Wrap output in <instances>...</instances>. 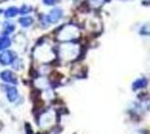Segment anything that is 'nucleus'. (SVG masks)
<instances>
[{"label": "nucleus", "mask_w": 150, "mask_h": 134, "mask_svg": "<svg viewBox=\"0 0 150 134\" xmlns=\"http://www.w3.org/2000/svg\"><path fill=\"white\" fill-rule=\"evenodd\" d=\"M7 94H8V97H9V100H10L11 102L16 101V100H17V97H18V93H17L16 88H13V87L8 88V91H7Z\"/></svg>", "instance_id": "obj_7"}, {"label": "nucleus", "mask_w": 150, "mask_h": 134, "mask_svg": "<svg viewBox=\"0 0 150 134\" xmlns=\"http://www.w3.org/2000/svg\"><path fill=\"white\" fill-rule=\"evenodd\" d=\"M13 25H11V24H8V22H6L5 24V32L6 34H10V32L13 30Z\"/></svg>", "instance_id": "obj_12"}, {"label": "nucleus", "mask_w": 150, "mask_h": 134, "mask_svg": "<svg viewBox=\"0 0 150 134\" xmlns=\"http://www.w3.org/2000/svg\"><path fill=\"white\" fill-rule=\"evenodd\" d=\"M1 78L4 79V81H6V82H9V83H16V78L13 77V75L10 73V72H2L1 73Z\"/></svg>", "instance_id": "obj_6"}, {"label": "nucleus", "mask_w": 150, "mask_h": 134, "mask_svg": "<svg viewBox=\"0 0 150 134\" xmlns=\"http://www.w3.org/2000/svg\"><path fill=\"white\" fill-rule=\"evenodd\" d=\"M10 46V39L8 37H2L0 38V51L1 49H6L7 47Z\"/></svg>", "instance_id": "obj_8"}, {"label": "nucleus", "mask_w": 150, "mask_h": 134, "mask_svg": "<svg viewBox=\"0 0 150 134\" xmlns=\"http://www.w3.org/2000/svg\"><path fill=\"white\" fill-rule=\"evenodd\" d=\"M18 13V10H17V8H15V7H11V8H9L8 10L6 11V16L7 17H13V16H16Z\"/></svg>", "instance_id": "obj_10"}, {"label": "nucleus", "mask_w": 150, "mask_h": 134, "mask_svg": "<svg viewBox=\"0 0 150 134\" xmlns=\"http://www.w3.org/2000/svg\"><path fill=\"white\" fill-rule=\"evenodd\" d=\"M77 36H79V30L74 25H66L58 34V37L62 41H71L77 38Z\"/></svg>", "instance_id": "obj_1"}, {"label": "nucleus", "mask_w": 150, "mask_h": 134, "mask_svg": "<svg viewBox=\"0 0 150 134\" xmlns=\"http://www.w3.org/2000/svg\"><path fill=\"white\" fill-rule=\"evenodd\" d=\"M79 55V48L74 44H66L62 46L61 56L64 59H74Z\"/></svg>", "instance_id": "obj_2"}, {"label": "nucleus", "mask_w": 150, "mask_h": 134, "mask_svg": "<svg viewBox=\"0 0 150 134\" xmlns=\"http://www.w3.org/2000/svg\"><path fill=\"white\" fill-rule=\"evenodd\" d=\"M139 34L144 36H150V24H146L142 26L139 30Z\"/></svg>", "instance_id": "obj_9"}, {"label": "nucleus", "mask_w": 150, "mask_h": 134, "mask_svg": "<svg viewBox=\"0 0 150 134\" xmlns=\"http://www.w3.org/2000/svg\"><path fill=\"white\" fill-rule=\"evenodd\" d=\"M11 62H13V56H11L10 53L6 51V53H4V54L0 55V63H1V64L8 65V64H10Z\"/></svg>", "instance_id": "obj_5"}, {"label": "nucleus", "mask_w": 150, "mask_h": 134, "mask_svg": "<svg viewBox=\"0 0 150 134\" xmlns=\"http://www.w3.org/2000/svg\"><path fill=\"white\" fill-rule=\"evenodd\" d=\"M62 15H63V13L61 9H54V10L50 11V15L46 17V19H47V21H50V24H53V22H56L57 20L61 19Z\"/></svg>", "instance_id": "obj_4"}, {"label": "nucleus", "mask_w": 150, "mask_h": 134, "mask_svg": "<svg viewBox=\"0 0 150 134\" xmlns=\"http://www.w3.org/2000/svg\"><path fill=\"white\" fill-rule=\"evenodd\" d=\"M31 18H29V17H27V18H21L20 19V24L24 26V27H28V26L31 25Z\"/></svg>", "instance_id": "obj_11"}, {"label": "nucleus", "mask_w": 150, "mask_h": 134, "mask_svg": "<svg viewBox=\"0 0 150 134\" xmlns=\"http://www.w3.org/2000/svg\"><path fill=\"white\" fill-rule=\"evenodd\" d=\"M29 10H30V8H29V7L24 6L23 9H20V13H23V15H25V13H27V11H29Z\"/></svg>", "instance_id": "obj_13"}, {"label": "nucleus", "mask_w": 150, "mask_h": 134, "mask_svg": "<svg viewBox=\"0 0 150 134\" xmlns=\"http://www.w3.org/2000/svg\"><path fill=\"white\" fill-rule=\"evenodd\" d=\"M0 13H1V11H0Z\"/></svg>", "instance_id": "obj_14"}, {"label": "nucleus", "mask_w": 150, "mask_h": 134, "mask_svg": "<svg viewBox=\"0 0 150 134\" xmlns=\"http://www.w3.org/2000/svg\"><path fill=\"white\" fill-rule=\"evenodd\" d=\"M149 84V81L147 77H139L133 83H132V89L133 91H142Z\"/></svg>", "instance_id": "obj_3"}]
</instances>
